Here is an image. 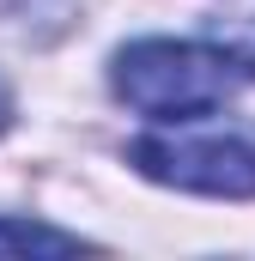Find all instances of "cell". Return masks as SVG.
Returning <instances> with one entry per match:
<instances>
[{"instance_id": "obj_1", "label": "cell", "mask_w": 255, "mask_h": 261, "mask_svg": "<svg viewBox=\"0 0 255 261\" xmlns=\"http://www.w3.org/2000/svg\"><path fill=\"white\" fill-rule=\"evenodd\" d=\"M249 67L237 61V49H213V43H170V37H146V43H128L116 67H110V85L128 110L152 116V122H200L213 110H225L237 91H243Z\"/></svg>"}, {"instance_id": "obj_2", "label": "cell", "mask_w": 255, "mask_h": 261, "mask_svg": "<svg viewBox=\"0 0 255 261\" xmlns=\"http://www.w3.org/2000/svg\"><path fill=\"white\" fill-rule=\"evenodd\" d=\"M128 164L164 189L219 200H255V140L249 134H146L128 146Z\"/></svg>"}, {"instance_id": "obj_3", "label": "cell", "mask_w": 255, "mask_h": 261, "mask_svg": "<svg viewBox=\"0 0 255 261\" xmlns=\"http://www.w3.org/2000/svg\"><path fill=\"white\" fill-rule=\"evenodd\" d=\"M6 249H43V255H79V249H97L73 231H55V225H37V219H0V255Z\"/></svg>"}, {"instance_id": "obj_4", "label": "cell", "mask_w": 255, "mask_h": 261, "mask_svg": "<svg viewBox=\"0 0 255 261\" xmlns=\"http://www.w3.org/2000/svg\"><path fill=\"white\" fill-rule=\"evenodd\" d=\"M231 49H237V61L249 67V79H255V18L243 24V31H237V37H231Z\"/></svg>"}, {"instance_id": "obj_5", "label": "cell", "mask_w": 255, "mask_h": 261, "mask_svg": "<svg viewBox=\"0 0 255 261\" xmlns=\"http://www.w3.org/2000/svg\"><path fill=\"white\" fill-rule=\"evenodd\" d=\"M6 122H12V103H6V91H0V128H6Z\"/></svg>"}]
</instances>
